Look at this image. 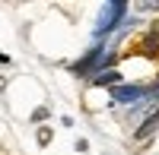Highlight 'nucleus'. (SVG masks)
Listing matches in <instances>:
<instances>
[{"mask_svg": "<svg viewBox=\"0 0 159 155\" xmlns=\"http://www.w3.org/2000/svg\"><path fill=\"white\" fill-rule=\"evenodd\" d=\"M156 89H159V82H153V86H115L111 98L118 105H137V101H143L147 95H156Z\"/></svg>", "mask_w": 159, "mask_h": 155, "instance_id": "nucleus-1", "label": "nucleus"}, {"mask_svg": "<svg viewBox=\"0 0 159 155\" xmlns=\"http://www.w3.org/2000/svg\"><path fill=\"white\" fill-rule=\"evenodd\" d=\"M124 13H127V3L124 0H111V3H105V10H102V19H99V25H96V38H102V35H108L118 22L124 19Z\"/></svg>", "mask_w": 159, "mask_h": 155, "instance_id": "nucleus-2", "label": "nucleus"}, {"mask_svg": "<svg viewBox=\"0 0 159 155\" xmlns=\"http://www.w3.org/2000/svg\"><path fill=\"white\" fill-rule=\"evenodd\" d=\"M99 57H102V48H92V51H89V54L80 60V63H73V67H70V73H76V76L99 73Z\"/></svg>", "mask_w": 159, "mask_h": 155, "instance_id": "nucleus-3", "label": "nucleus"}, {"mask_svg": "<svg viewBox=\"0 0 159 155\" xmlns=\"http://www.w3.org/2000/svg\"><path fill=\"white\" fill-rule=\"evenodd\" d=\"M156 130H159V111L150 114V117L143 120V127H137V130H134V139H150Z\"/></svg>", "mask_w": 159, "mask_h": 155, "instance_id": "nucleus-4", "label": "nucleus"}, {"mask_svg": "<svg viewBox=\"0 0 159 155\" xmlns=\"http://www.w3.org/2000/svg\"><path fill=\"white\" fill-rule=\"evenodd\" d=\"M92 82H96V86H115V82H121V73H118V70H99V76Z\"/></svg>", "mask_w": 159, "mask_h": 155, "instance_id": "nucleus-5", "label": "nucleus"}, {"mask_svg": "<svg viewBox=\"0 0 159 155\" xmlns=\"http://www.w3.org/2000/svg\"><path fill=\"white\" fill-rule=\"evenodd\" d=\"M51 143V127H42L38 130V146H48Z\"/></svg>", "mask_w": 159, "mask_h": 155, "instance_id": "nucleus-6", "label": "nucleus"}, {"mask_svg": "<svg viewBox=\"0 0 159 155\" xmlns=\"http://www.w3.org/2000/svg\"><path fill=\"white\" fill-rule=\"evenodd\" d=\"M45 117H48V111H45V108H38V111L32 114V120H45Z\"/></svg>", "mask_w": 159, "mask_h": 155, "instance_id": "nucleus-7", "label": "nucleus"}, {"mask_svg": "<svg viewBox=\"0 0 159 155\" xmlns=\"http://www.w3.org/2000/svg\"><path fill=\"white\" fill-rule=\"evenodd\" d=\"M140 10H159V3H140Z\"/></svg>", "mask_w": 159, "mask_h": 155, "instance_id": "nucleus-8", "label": "nucleus"}, {"mask_svg": "<svg viewBox=\"0 0 159 155\" xmlns=\"http://www.w3.org/2000/svg\"><path fill=\"white\" fill-rule=\"evenodd\" d=\"M0 155H10V152H7V149H3V146H0Z\"/></svg>", "mask_w": 159, "mask_h": 155, "instance_id": "nucleus-9", "label": "nucleus"}]
</instances>
